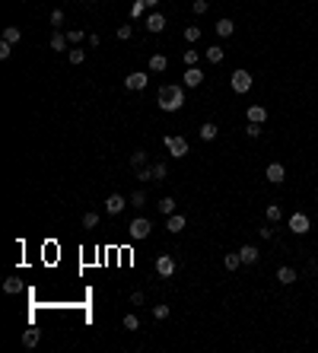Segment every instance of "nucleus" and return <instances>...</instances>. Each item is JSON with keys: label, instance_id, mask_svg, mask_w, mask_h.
Segmentation results:
<instances>
[{"label": "nucleus", "instance_id": "0eeeda50", "mask_svg": "<svg viewBox=\"0 0 318 353\" xmlns=\"http://www.w3.org/2000/svg\"><path fill=\"white\" fill-rule=\"evenodd\" d=\"M175 268H178V264H175V258H172V255H159L156 258V274H159V277H172Z\"/></svg>", "mask_w": 318, "mask_h": 353}, {"label": "nucleus", "instance_id": "58836bf2", "mask_svg": "<svg viewBox=\"0 0 318 353\" xmlns=\"http://www.w3.org/2000/svg\"><path fill=\"white\" fill-rule=\"evenodd\" d=\"M245 134L252 137V140H258V137H261V124H252V121H248V127H245Z\"/></svg>", "mask_w": 318, "mask_h": 353}, {"label": "nucleus", "instance_id": "dca6fc26", "mask_svg": "<svg viewBox=\"0 0 318 353\" xmlns=\"http://www.w3.org/2000/svg\"><path fill=\"white\" fill-rule=\"evenodd\" d=\"M239 255H242V264H255L258 258H261V252H258L255 245H242V248H239Z\"/></svg>", "mask_w": 318, "mask_h": 353}, {"label": "nucleus", "instance_id": "9b49d317", "mask_svg": "<svg viewBox=\"0 0 318 353\" xmlns=\"http://www.w3.org/2000/svg\"><path fill=\"white\" fill-rule=\"evenodd\" d=\"M162 29H166V16H162V13H150V16H147V32L159 35Z\"/></svg>", "mask_w": 318, "mask_h": 353}, {"label": "nucleus", "instance_id": "20e7f679", "mask_svg": "<svg viewBox=\"0 0 318 353\" xmlns=\"http://www.w3.org/2000/svg\"><path fill=\"white\" fill-rule=\"evenodd\" d=\"M252 83H255V76L248 70H233V76H229V86H233L236 92H248V89H252Z\"/></svg>", "mask_w": 318, "mask_h": 353}, {"label": "nucleus", "instance_id": "f3484780", "mask_svg": "<svg viewBox=\"0 0 318 353\" xmlns=\"http://www.w3.org/2000/svg\"><path fill=\"white\" fill-rule=\"evenodd\" d=\"M299 280V274L293 268H280L277 271V283H283V287H290V283H296Z\"/></svg>", "mask_w": 318, "mask_h": 353}, {"label": "nucleus", "instance_id": "c756f323", "mask_svg": "<svg viewBox=\"0 0 318 353\" xmlns=\"http://www.w3.org/2000/svg\"><path fill=\"white\" fill-rule=\"evenodd\" d=\"M121 325H124L127 331H137V328H140V318H137V315H124V322H121Z\"/></svg>", "mask_w": 318, "mask_h": 353}, {"label": "nucleus", "instance_id": "9d476101", "mask_svg": "<svg viewBox=\"0 0 318 353\" xmlns=\"http://www.w3.org/2000/svg\"><path fill=\"white\" fill-rule=\"evenodd\" d=\"M201 83H204V73H201V67H188V70H185V80H182V86H191V89H197Z\"/></svg>", "mask_w": 318, "mask_h": 353}, {"label": "nucleus", "instance_id": "473e14b6", "mask_svg": "<svg viewBox=\"0 0 318 353\" xmlns=\"http://www.w3.org/2000/svg\"><path fill=\"white\" fill-rule=\"evenodd\" d=\"M134 35V29H131V22H124V25H118V38H121V41H127V38H131Z\"/></svg>", "mask_w": 318, "mask_h": 353}, {"label": "nucleus", "instance_id": "e433bc0d", "mask_svg": "<svg viewBox=\"0 0 318 353\" xmlns=\"http://www.w3.org/2000/svg\"><path fill=\"white\" fill-rule=\"evenodd\" d=\"M169 312H172V309H169L166 303H162V306H153V315H156L159 322H162V318H169Z\"/></svg>", "mask_w": 318, "mask_h": 353}, {"label": "nucleus", "instance_id": "ddd939ff", "mask_svg": "<svg viewBox=\"0 0 318 353\" xmlns=\"http://www.w3.org/2000/svg\"><path fill=\"white\" fill-rule=\"evenodd\" d=\"M248 121H252V124H264V121H268V108H264V105H248Z\"/></svg>", "mask_w": 318, "mask_h": 353}, {"label": "nucleus", "instance_id": "a18cd8bd", "mask_svg": "<svg viewBox=\"0 0 318 353\" xmlns=\"http://www.w3.org/2000/svg\"><path fill=\"white\" fill-rule=\"evenodd\" d=\"M258 236H261V239H274V229L264 226V229H258Z\"/></svg>", "mask_w": 318, "mask_h": 353}, {"label": "nucleus", "instance_id": "a211bd4d", "mask_svg": "<svg viewBox=\"0 0 318 353\" xmlns=\"http://www.w3.org/2000/svg\"><path fill=\"white\" fill-rule=\"evenodd\" d=\"M239 264H242V255H239V252H229V255H223V268H226V271H236Z\"/></svg>", "mask_w": 318, "mask_h": 353}, {"label": "nucleus", "instance_id": "aec40b11", "mask_svg": "<svg viewBox=\"0 0 318 353\" xmlns=\"http://www.w3.org/2000/svg\"><path fill=\"white\" fill-rule=\"evenodd\" d=\"M197 134H201V140H217V124H213V121H207V124H201V131H197Z\"/></svg>", "mask_w": 318, "mask_h": 353}, {"label": "nucleus", "instance_id": "39448f33", "mask_svg": "<svg viewBox=\"0 0 318 353\" xmlns=\"http://www.w3.org/2000/svg\"><path fill=\"white\" fill-rule=\"evenodd\" d=\"M127 204H131V201H127L124 194H108V197H105V213L118 217V213H121V210L127 207Z\"/></svg>", "mask_w": 318, "mask_h": 353}, {"label": "nucleus", "instance_id": "c03bdc74", "mask_svg": "<svg viewBox=\"0 0 318 353\" xmlns=\"http://www.w3.org/2000/svg\"><path fill=\"white\" fill-rule=\"evenodd\" d=\"M143 10H147V6H143V3H140V0H137V3H134V6H131V16H140V13H143Z\"/></svg>", "mask_w": 318, "mask_h": 353}, {"label": "nucleus", "instance_id": "6ab92c4d", "mask_svg": "<svg viewBox=\"0 0 318 353\" xmlns=\"http://www.w3.org/2000/svg\"><path fill=\"white\" fill-rule=\"evenodd\" d=\"M166 67H169L166 54H153V57H150V70H153V73H162V70H166Z\"/></svg>", "mask_w": 318, "mask_h": 353}, {"label": "nucleus", "instance_id": "ea45409f", "mask_svg": "<svg viewBox=\"0 0 318 353\" xmlns=\"http://www.w3.org/2000/svg\"><path fill=\"white\" fill-rule=\"evenodd\" d=\"M83 61H86V51L73 48V51H70V64H83Z\"/></svg>", "mask_w": 318, "mask_h": 353}, {"label": "nucleus", "instance_id": "79ce46f5", "mask_svg": "<svg viewBox=\"0 0 318 353\" xmlns=\"http://www.w3.org/2000/svg\"><path fill=\"white\" fill-rule=\"evenodd\" d=\"M191 10H194L197 16H201V13H207V0H194V3H191Z\"/></svg>", "mask_w": 318, "mask_h": 353}, {"label": "nucleus", "instance_id": "a19ab883", "mask_svg": "<svg viewBox=\"0 0 318 353\" xmlns=\"http://www.w3.org/2000/svg\"><path fill=\"white\" fill-rule=\"evenodd\" d=\"M182 57H185V64H188V67H197V51H185Z\"/></svg>", "mask_w": 318, "mask_h": 353}, {"label": "nucleus", "instance_id": "393cba45", "mask_svg": "<svg viewBox=\"0 0 318 353\" xmlns=\"http://www.w3.org/2000/svg\"><path fill=\"white\" fill-rule=\"evenodd\" d=\"M185 41H191V45H194V41H201V25H188V29H185Z\"/></svg>", "mask_w": 318, "mask_h": 353}, {"label": "nucleus", "instance_id": "a878e982", "mask_svg": "<svg viewBox=\"0 0 318 353\" xmlns=\"http://www.w3.org/2000/svg\"><path fill=\"white\" fill-rule=\"evenodd\" d=\"M137 178H140V182H156V175H153V166H140V169H137Z\"/></svg>", "mask_w": 318, "mask_h": 353}, {"label": "nucleus", "instance_id": "f704fd0d", "mask_svg": "<svg viewBox=\"0 0 318 353\" xmlns=\"http://www.w3.org/2000/svg\"><path fill=\"white\" fill-rule=\"evenodd\" d=\"M153 175H156V182H162V178L169 175V169H166V162H156V166H153Z\"/></svg>", "mask_w": 318, "mask_h": 353}, {"label": "nucleus", "instance_id": "c9c22d12", "mask_svg": "<svg viewBox=\"0 0 318 353\" xmlns=\"http://www.w3.org/2000/svg\"><path fill=\"white\" fill-rule=\"evenodd\" d=\"M143 204H147V194H143V191H134V194H131V207H143Z\"/></svg>", "mask_w": 318, "mask_h": 353}, {"label": "nucleus", "instance_id": "4c0bfd02", "mask_svg": "<svg viewBox=\"0 0 318 353\" xmlns=\"http://www.w3.org/2000/svg\"><path fill=\"white\" fill-rule=\"evenodd\" d=\"M10 54H13V45H10V41L3 38V41H0V61H6V57H10Z\"/></svg>", "mask_w": 318, "mask_h": 353}, {"label": "nucleus", "instance_id": "b1692460", "mask_svg": "<svg viewBox=\"0 0 318 353\" xmlns=\"http://www.w3.org/2000/svg\"><path fill=\"white\" fill-rule=\"evenodd\" d=\"M156 207H159V213H162V217H169V213H175V201H172V197H162V201L156 204Z\"/></svg>", "mask_w": 318, "mask_h": 353}, {"label": "nucleus", "instance_id": "4468645a", "mask_svg": "<svg viewBox=\"0 0 318 353\" xmlns=\"http://www.w3.org/2000/svg\"><path fill=\"white\" fill-rule=\"evenodd\" d=\"M67 45H70V41H67V32H61V29H57L54 35H51V41H48L51 51H67Z\"/></svg>", "mask_w": 318, "mask_h": 353}, {"label": "nucleus", "instance_id": "2f4dec72", "mask_svg": "<svg viewBox=\"0 0 318 353\" xmlns=\"http://www.w3.org/2000/svg\"><path fill=\"white\" fill-rule=\"evenodd\" d=\"M3 290H6V293H19V290H22V283L16 280V277H10V280H3Z\"/></svg>", "mask_w": 318, "mask_h": 353}, {"label": "nucleus", "instance_id": "c85d7f7f", "mask_svg": "<svg viewBox=\"0 0 318 353\" xmlns=\"http://www.w3.org/2000/svg\"><path fill=\"white\" fill-rule=\"evenodd\" d=\"M83 38H86V32H83V29H70V32H67V41H70V45H80Z\"/></svg>", "mask_w": 318, "mask_h": 353}, {"label": "nucleus", "instance_id": "2eb2a0df", "mask_svg": "<svg viewBox=\"0 0 318 353\" xmlns=\"http://www.w3.org/2000/svg\"><path fill=\"white\" fill-rule=\"evenodd\" d=\"M213 29H217L220 38H229V35L236 32V22H233V19H217V25H213Z\"/></svg>", "mask_w": 318, "mask_h": 353}, {"label": "nucleus", "instance_id": "423d86ee", "mask_svg": "<svg viewBox=\"0 0 318 353\" xmlns=\"http://www.w3.org/2000/svg\"><path fill=\"white\" fill-rule=\"evenodd\" d=\"M290 229H293V232H296V236H306V232H309V229H312V220H309V217H306V213H303V210H299V213H293V217H290Z\"/></svg>", "mask_w": 318, "mask_h": 353}, {"label": "nucleus", "instance_id": "412c9836", "mask_svg": "<svg viewBox=\"0 0 318 353\" xmlns=\"http://www.w3.org/2000/svg\"><path fill=\"white\" fill-rule=\"evenodd\" d=\"M3 38H6V41H10V45H16V41H19V38H22V32H19V25H6V29H3Z\"/></svg>", "mask_w": 318, "mask_h": 353}, {"label": "nucleus", "instance_id": "4be33fe9", "mask_svg": "<svg viewBox=\"0 0 318 353\" xmlns=\"http://www.w3.org/2000/svg\"><path fill=\"white\" fill-rule=\"evenodd\" d=\"M204 54H207V61H210V64H220V61H223V48H220V45H210L207 51H204Z\"/></svg>", "mask_w": 318, "mask_h": 353}, {"label": "nucleus", "instance_id": "cd10ccee", "mask_svg": "<svg viewBox=\"0 0 318 353\" xmlns=\"http://www.w3.org/2000/svg\"><path fill=\"white\" fill-rule=\"evenodd\" d=\"M264 217H268V223H280V217H283V213H280V207H277V204H271V207L264 210Z\"/></svg>", "mask_w": 318, "mask_h": 353}, {"label": "nucleus", "instance_id": "49530a36", "mask_svg": "<svg viewBox=\"0 0 318 353\" xmlns=\"http://www.w3.org/2000/svg\"><path fill=\"white\" fill-rule=\"evenodd\" d=\"M89 45H92V48H99V45H102V38H99V32H92V35H89Z\"/></svg>", "mask_w": 318, "mask_h": 353}, {"label": "nucleus", "instance_id": "7ed1b4c3", "mask_svg": "<svg viewBox=\"0 0 318 353\" xmlns=\"http://www.w3.org/2000/svg\"><path fill=\"white\" fill-rule=\"evenodd\" d=\"M127 232H131V239H134V242H143V239H147L150 232H153V223H150V220H143V217H137V220H131Z\"/></svg>", "mask_w": 318, "mask_h": 353}, {"label": "nucleus", "instance_id": "f257e3e1", "mask_svg": "<svg viewBox=\"0 0 318 353\" xmlns=\"http://www.w3.org/2000/svg\"><path fill=\"white\" fill-rule=\"evenodd\" d=\"M182 105H185V89L178 83L162 86V89H159V108L162 111H178Z\"/></svg>", "mask_w": 318, "mask_h": 353}, {"label": "nucleus", "instance_id": "bb28decb", "mask_svg": "<svg viewBox=\"0 0 318 353\" xmlns=\"http://www.w3.org/2000/svg\"><path fill=\"white\" fill-rule=\"evenodd\" d=\"M83 229H99V213H83Z\"/></svg>", "mask_w": 318, "mask_h": 353}, {"label": "nucleus", "instance_id": "f03ea898", "mask_svg": "<svg viewBox=\"0 0 318 353\" xmlns=\"http://www.w3.org/2000/svg\"><path fill=\"white\" fill-rule=\"evenodd\" d=\"M162 143H166V150L172 153V159H182V156H188V140H185V137H178V134H169Z\"/></svg>", "mask_w": 318, "mask_h": 353}, {"label": "nucleus", "instance_id": "f8f14e48", "mask_svg": "<svg viewBox=\"0 0 318 353\" xmlns=\"http://www.w3.org/2000/svg\"><path fill=\"white\" fill-rule=\"evenodd\" d=\"M188 226V220L182 217V213H169V217H166V229L169 232H182Z\"/></svg>", "mask_w": 318, "mask_h": 353}, {"label": "nucleus", "instance_id": "7c9ffc66", "mask_svg": "<svg viewBox=\"0 0 318 353\" xmlns=\"http://www.w3.org/2000/svg\"><path fill=\"white\" fill-rule=\"evenodd\" d=\"M64 22H67V16H64V10H54V13H51V25H54V29H61Z\"/></svg>", "mask_w": 318, "mask_h": 353}, {"label": "nucleus", "instance_id": "09e8293b", "mask_svg": "<svg viewBox=\"0 0 318 353\" xmlns=\"http://www.w3.org/2000/svg\"><path fill=\"white\" fill-rule=\"evenodd\" d=\"M315 204H318V191H315Z\"/></svg>", "mask_w": 318, "mask_h": 353}, {"label": "nucleus", "instance_id": "de8ad7c7", "mask_svg": "<svg viewBox=\"0 0 318 353\" xmlns=\"http://www.w3.org/2000/svg\"><path fill=\"white\" fill-rule=\"evenodd\" d=\"M140 3H143V6H156L159 0H140Z\"/></svg>", "mask_w": 318, "mask_h": 353}, {"label": "nucleus", "instance_id": "1a4fd4ad", "mask_svg": "<svg viewBox=\"0 0 318 353\" xmlns=\"http://www.w3.org/2000/svg\"><path fill=\"white\" fill-rule=\"evenodd\" d=\"M264 175H268V182H274V185H280L283 178H287V169H283V162H271V166L264 169Z\"/></svg>", "mask_w": 318, "mask_h": 353}, {"label": "nucleus", "instance_id": "37998d69", "mask_svg": "<svg viewBox=\"0 0 318 353\" xmlns=\"http://www.w3.org/2000/svg\"><path fill=\"white\" fill-rule=\"evenodd\" d=\"M131 303H134V306H143V303H147V299H143V293L137 290V293H131Z\"/></svg>", "mask_w": 318, "mask_h": 353}, {"label": "nucleus", "instance_id": "72a5a7b5", "mask_svg": "<svg viewBox=\"0 0 318 353\" xmlns=\"http://www.w3.org/2000/svg\"><path fill=\"white\" fill-rule=\"evenodd\" d=\"M22 344H25V347H35V344H38V331H25L22 334Z\"/></svg>", "mask_w": 318, "mask_h": 353}, {"label": "nucleus", "instance_id": "5701e85b", "mask_svg": "<svg viewBox=\"0 0 318 353\" xmlns=\"http://www.w3.org/2000/svg\"><path fill=\"white\" fill-rule=\"evenodd\" d=\"M131 166H134V169L147 166V150H134V153H131Z\"/></svg>", "mask_w": 318, "mask_h": 353}, {"label": "nucleus", "instance_id": "6e6552de", "mask_svg": "<svg viewBox=\"0 0 318 353\" xmlns=\"http://www.w3.org/2000/svg\"><path fill=\"white\" fill-rule=\"evenodd\" d=\"M147 80H150V76L143 73V70H134V73L124 76V86H127L131 92H137V89H143V86H147Z\"/></svg>", "mask_w": 318, "mask_h": 353}]
</instances>
